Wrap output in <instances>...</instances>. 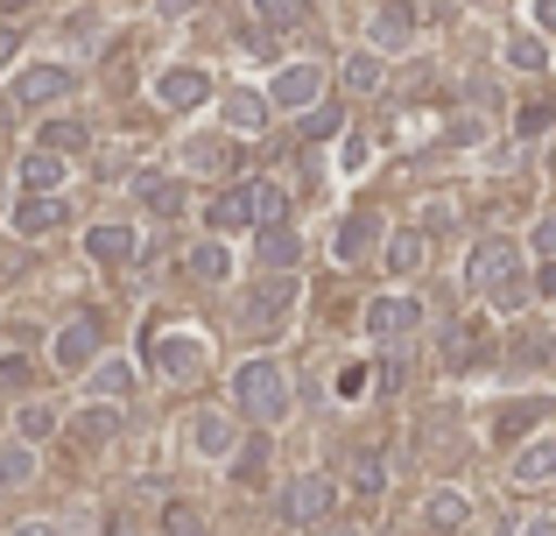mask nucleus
<instances>
[{
  "label": "nucleus",
  "mask_w": 556,
  "mask_h": 536,
  "mask_svg": "<svg viewBox=\"0 0 556 536\" xmlns=\"http://www.w3.org/2000/svg\"><path fill=\"white\" fill-rule=\"evenodd\" d=\"M64 424V416L50 410V402H22V416H14V431H22V445H36V438H50V431Z\"/></svg>",
  "instance_id": "obj_35"
},
{
  "label": "nucleus",
  "mask_w": 556,
  "mask_h": 536,
  "mask_svg": "<svg viewBox=\"0 0 556 536\" xmlns=\"http://www.w3.org/2000/svg\"><path fill=\"white\" fill-rule=\"evenodd\" d=\"M71 220V205H64V191H28L22 205H14V234H28V240H42V234H56V226Z\"/></svg>",
  "instance_id": "obj_12"
},
{
  "label": "nucleus",
  "mask_w": 556,
  "mask_h": 536,
  "mask_svg": "<svg viewBox=\"0 0 556 536\" xmlns=\"http://www.w3.org/2000/svg\"><path fill=\"white\" fill-rule=\"evenodd\" d=\"M204 226H212V234H240V226H254V184H226V191L204 205Z\"/></svg>",
  "instance_id": "obj_15"
},
{
  "label": "nucleus",
  "mask_w": 556,
  "mask_h": 536,
  "mask_svg": "<svg viewBox=\"0 0 556 536\" xmlns=\"http://www.w3.org/2000/svg\"><path fill=\"white\" fill-rule=\"evenodd\" d=\"M14 50H22V28L0 22V71H8V57H14Z\"/></svg>",
  "instance_id": "obj_45"
},
{
  "label": "nucleus",
  "mask_w": 556,
  "mask_h": 536,
  "mask_svg": "<svg viewBox=\"0 0 556 536\" xmlns=\"http://www.w3.org/2000/svg\"><path fill=\"white\" fill-rule=\"evenodd\" d=\"M535 297H556V262H543V269H535Z\"/></svg>",
  "instance_id": "obj_47"
},
{
  "label": "nucleus",
  "mask_w": 556,
  "mask_h": 536,
  "mask_svg": "<svg viewBox=\"0 0 556 536\" xmlns=\"http://www.w3.org/2000/svg\"><path fill=\"white\" fill-rule=\"evenodd\" d=\"M184 269L198 275V283H226V275H232V248H226V240H198Z\"/></svg>",
  "instance_id": "obj_29"
},
{
  "label": "nucleus",
  "mask_w": 556,
  "mask_h": 536,
  "mask_svg": "<svg viewBox=\"0 0 556 536\" xmlns=\"http://www.w3.org/2000/svg\"><path fill=\"white\" fill-rule=\"evenodd\" d=\"M135 226H121V220H106V226H92V234H85V254H92L99 269H127L135 262Z\"/></svg>",
  "instance_id": "obj_16"
},
{
  "label": "nucleus",
  "mask_w": 556,
  "mask_h": 536,
  "mask_svg": "<svg viewBox=\"0 0 556 536\" xmlns=\"http://www.w3.org/2000/svg\"><path fill=\"white\" fill-rule=\"evenodd\" d=\"M254 14H261L268 28H296L303 14H311V0H254Z\"/></svg>",
  "instance_id": "obj_36"
},
{
  "label": "nucleus",
  "mask_w": 556,
  "mask_h": 536,
  "mask_svg": "<svg viewBox=\"0 0 556 536\" xmlns=\"http://www.w3.org/2000/svg\"><path fill=\"white\" fill-rule=\"evenodd\" d=\"M472 529V495L465 487H430L422 495V536H465Z\"/></svg>",
  "instance_id": "obj_8"
},
{
  "label": "nucleus",
  "mask_w": 556,
  "mask_h": 536,
  "mask_svg": "<svg viewBox=\"0 0 556 536\" xmlns=\"http://www.w3.org/2000/svg\"><path fill=\"white\" fill-rule=\"evenodd\" d=\"M408 42H416V8H408V0H380L374 22H367V50L394 57V50H408Z\"/></svg>",
  "instance_id": "obj_9"
},
{
  "label": "nucleus",
  "mask_w": 556,
  "mask_h": 536,
  "mask_svg": "<svg viewBox=\"0 0 556 536\" xmlns=\"http://www.w3.org/2000/svg\"><path fill=\"white\" fill-rule=\"evenodd\" d=\"M331 127H339V113H331V107H311V141H325Z\"/></svg>",
  "instance_id": "obj_44"
},
{
  "label": "nucleus",
  "mask_w": 556,
  "mask_h": 536,
  "mask_svg": "<svg viewBox=\"0 0 556 536\" xmlns=\"http://www.w3.org/2000/svg\"><path fill=\"white\" fill-rule=\"evenodd\" d=\"M465 289H472V297H486L493 311H521V303L535 297L529 269H521V248H515V240H501V234L472 248V262H465Z\"/></svg>",
  "instance_id": "obj_1"
},
{
  "label": "nucleus",
  "mask_w": 556,
  "mask_h": 536,
  "mask_svg": "<svg viewBox=\"0 0 556 536\" xmlns=\"http://www.w3.org/2000/svg\"><path fill=\"white\" fill-rule=\"evenodd\" d=\"M135 198L155 212V220H177V212L190 205V198H184V184L169 177V170H141V177H135Z\"/></svg>",
  "instance_id": "obj_19"
},
{
  "label": "nucleus",
  "mask_w": 556,
  "mask_h": 536,
  "mask_svg": "<svg viewBox=\"0 0 556 536\" xmlns=\"http://www.w3.org/2000/svg\"><path fill=\"white\" fill-rule=\"evenodd\" d=\"M232 445H240V438H232L226 410H198V416H190V452H198V459H232Z\"/></svg>",
  "instance_id": "obj_18"
},
{
  "label": "nucleus",
  "mask_w": 556,
  "mask_h": 536,
  "mask_svg": "<svg viewBox=\"0 0 556 536\" xmlns=\"http://www.w3.org/2000/svg\"><path fill=\"white\" fill-rule=\"evenodd\" d=\"M529 22L535 36H556V0H529Z\"/></svg>",
  "instance_id": "obj_42"
},
{
  "label": "nucleus",
  "mask_w": 556,
  "mask_h": 536,
  "mask_svg": "<svg viewBox=\"0 0 556 536\" xmlns=\"http://www.w3.org/2000/svg\"><path fill=\"white\" fill-rule=\"evenodd\" d=\"M85 141H92V127H85V121H42V141H36V149H50V155H85Z\"/></svg>",
  "instance_id": "obj_30"
},
{
  "label": "nucleus",
  "mask_w": 556,
  "mask_h": 536,
  "mask_svg": "<svg viewBox=\"0 0 556 536\" xmlns=\"http://www.w3.org/2000/svg\"><path fill=\"white\" fill-rule=\"evenodd\" d=\"M521 536H556V509H549V515H535V523L521 529Z\"/></svg>",
  "instance_id": "obj_49"
},
{
  "label": "nucleus",
  "mask_w": 556,
  "mask_h": 536,
  "mask_svg": "<svg viewBox=\"0 0 556 536\" xmlns=\"http://www.w3.org/2000/svg\"><path fill=\"white\" fill-rule=\"evenodd\" d=\"M268 92H226V135H261V127H268Z\"/></svg>",
  "instance_id": "obj_23"
},
{
  "label": "nucleus",
  "mask_w": 556,
  "mask_h": 536,
  "mask_svg": "<svg viewBox=\"0 0 556 536\" xmlns=\"http://www.w3.org/2000/svg\"><path fill=\"white\" fill-rule=\"evenodd\" d=\"M380 487H388V459L374 445H359L353 452V501H380Z\"/></svg>",
  "instance_id": "obj_26"
},
{
  "label": "nucleus",
  "mask_w": 556,
  "mask_h": 536,
  "mask_svg": "<svg viewBox=\"0 0 556 536\" xmlns=\"http://www.w3.org/2000/svg\"><path fill=\"white\" fill-rule=\"evenodd\" d=\"M28 481H36V452H28L22 438L0 445V495H8V487H28Z\"/></svg>",
  "instance_id": "obj_32"
},
{
  "label": "nucleus",
  "mask_w": 556,
  "mask_h": 536,
  "mask_svg": "<svg viewBox=\"0 0 556 536\" xmlns=\"http://www.w3.org/2000/svg\"><path fill=\"white\" fill-rule=\"evenodd\" d=\"M507 481H515V487H549L556 481V431H543V438L521 445L515 466H507Z\"/></svg>",
  "instance_id": "obj_14"
},
{
  "label": "nucleus",
  "mask_w": 556,
  "mask_h": 536,
  "mask_svg": "<svg viewBox=\"0 0 556 536\" xmlns=\"http://www.w3.org/2000/svg\"><path fill=\"white\" fill-rule=\"evenodd\" d=\"M163 529H169V536H212V529H204V515L190 509V501H169V509H163Z\"/></svg>",
  "instance_id": "obj_37"
},
{
  "label": "nucleus",
  "mask_w": 556,
  "mask_h": 536,
  "mask_svg": "<svg viewBox=\"0 0 556 536\" xmlns=\"http://www.w3.org/2000/svg\"><path fill=\"white\" fill-rule=\"evenodd\" d=\"M422 262H430V234H422V226H402V234H388V275H394V283H408Z\"/></svg>",
  "instance_id": "obj_22"
},
{
  "label": "nucleus",
  "mask_w": 556,
  "mask_h": 536,
  "mask_svg": "<svg viewBox=\"0 0 556 536\" xmlns=\"http://www.w3.org/2000/svg\"><path fill=\"white\" fill-rule=\"evenodd\" d=\"M232 410L254 416V424H282V416H289L282 360H240V367H232Z\"/></svg>",
  "instance_id": "obj_2"
},
{
  "label": "nucleus",
  "mask_w": 556,
  "mask_h": 536,
  "mask_svg": "<svg viewBox=\"0 0 556 536\" xmlns=\"http://www.w3.org/2000/svg\"><path fill=\"white\" fill-rule=\"evenodd\" d=\"M408 332H422V303L408 297V289H388V297H374V303H367V339L402 346Z\"/></svg>",
  "instance_id": "obj_4"
},
{
  "label": "nucleus",
  "mask_w": 556,
  "mask_h": 536,
  "mask_svg": "<svg viewBox=\"0 0 556 536\" xmlns=\"http://www.w3.org/2000/svg\"><path fill=\"white\" fill-rule=\"evenodd\" d=\"M261 466H268V445H261V438H254V445H240V481H247V487L261 481Z\"/></svg>",
  "instance_id": "obj_40"
},
{
  "label": "nucleus",
  "mask_w": 556,
  "mask_h": 536,
  "mask_svg": "<svg viewBox=\"0 0 556 536\" xmlns=\"http://www.w3.org/2000/svg\"><path fill=\"white\" fill-rule=\"evenodd\" d=\"M331 501H339V487H331V473H296V481L282 487V515H289L296 529L325 523V515H331Z\"/></svg>",
  "instance_id": "obj_7"
},
{
  "label": "nucleus",
  "mask_w": 556,
  "mask_h": 536,
  "mask_svg": "<svg viewBox=\"0 0 556 536\" xmlns=\"http://www.w3.org/2000/svg\"><path fill=\"white\" fill-rule=\"evenodd\" d=\"M92 360H99V317H92V311L64 317V325H56V339H50V367H64V374H85Z\"/></svg>",
  "instance_id": "obj_5"
},
{
  "label": "nucleus",
  "mask_w": 556,
  "mask_h": 536,
  "mask_svg": "<svg viewBox=\"0 0 556 536\" xmlns=\"http://www.w3.org/2000/svg\"><path fill=\"white\" fill-rule=\"evenodd\" d=\"M289 311H296V275H268V283L247 297V325L254 332H275Z\"/></svg>",
  "instance_id": "obj_11"
},
{
  "label": "nucleus",
  "mask_w": 556,
  "mask_h": 536,
  "mask_svg": "<svg viewBox=\"0 0 556 536\" xmlns=\"http://www.w3.org/2000/svg\"><path fill=\"white\" fill-rule=\"evenodd\" d=\"M155 99H163L169 113H190V107L212 99V78H204L198 64H169V71H155Z\"/></svg>",
  "instance_id": "obj_10"
},
{
  "label": "nucleus",
  "mask_w": 556,
  "mask_h": 536,
  "mask_svg": "<svg viewBox=\"0 0 556 536\" xmlns=\"http://www.w3.org/2000/svg\"><path fill=\"white\" fill-rule=\"evenodd\" d=\"M113 431H121V402H92V410L71 424V438H85V445H106Z\"/></svg>",
  "instance_id": "obj_31"
},
{
  "label": "nucleus",
  "mask_w": 556,
  "mask_h": 536,
  "mask_svg": "<svg viewBox=\"0 0 556 536\" xmlns=\"http://www.w3.org/2000/svg\"><path fill=\"white\" fill-rule=\"evenodd\" d=\"M22 382H28V360L8 353V360H0V388H22Z\"/></svg>",
  "instance_id": "obj_43"
},
{
  "label": "nucleus",
  "mask_w": 556,
  "mask_h": 536,
  "mask_svg": "<svg viewBox=\"0 0 556 536\" xmlns=\"http://www.w3.org/2000/svg\"><path fill=\"white\" fill-rule=\"evenodd\" d=\"M8 536H64V529H56V523H14Z\"/></svg>",
  "instance_id": "obj_48"
},
{
  "label": "nucleus",
  "mask_w": 556,
  "mask_h": 536,
  "mask_svg": "<svg viewBox=\"0 0 556 536\" xmlns=\"http://www.w3.org/2000/svg\"><path fill=\"white\" fill-rule=\"evenodd\" d=\"M325 536H367V529H359V523H339V529H325Z\"/></svg>",
  "instance_id": "obj_51"
},
{
  "label": "nucleus",
  "mask_w": 556,
  "mask_h": 536,
  "mask_svg": "<svg viewBox=\"0 0 556 536\" xmlns=\"http://www.w3.org/2000/svg\"><path fill=\"white\" fill-rule=\"evenodd\" d=\"M296 262H303V240H296V226H261V269L268 275H296Z\"/></svg>",
  "instance_id": "obj_21"
},
{
  "label": "nucleus",
  "mask_w": 556,
  "mask_h": 536,
  "mask_svg": "<svg viewBox=\"0 0 556 536\" xmlns=\"http://www.w3.org/2000/svg\"><path fill=\"white\" fill-rule=\"evenodd\" d=\"M339 170H367V135H345V149H339Z\"/></svg>",
  "instance_id": "obj_41"
},
{
  "label": "nucleus",
  "mask_w": 556,
  "mask_h": 536,
  "mask_svg": "<svg viewBox=\"0 0 556 536\" xmlns=\"http://www.w3.org/2000/svg\"><path fill=\"white\" fill-rule=\"evenodd\" d=\"M374 248H380V220L374 212H345L339 234H331V254H339V262H367Z\"/></svg>",
  "instance_id": "obj_17"
},
{
  "label": "nucleus",
  "mask_w": 556,
  "mask_h": 536,
  "mask_svg": "<svg viewBox=\"0 0 556 536\" xmlns=\"http://www.w3.org/2000/svg\"><path fill=\"white\" fill-rule=\"evenodd\" d=\"M64 177H71V155H50V149L22 155V184L28 191H64Z\"/></svg>",
  "instance_id": "obj_25"
},
{
  "label": "nucleus",
  "mask_w": 556,
  "mask_h": 536,
  "mask_svg": "<svg viewBox=\"0 0 556 536\" xmlns=\"http://www.w3.org/2000/svg\"><path fill=\"white\" fill-rule=\"evenodd\" d=\"M486 353H493V332L479 325V317H472V325H458V332L444 339V360H451V367H479Z\"/></svg>",
  "instance_id": "obj_24"
},
{
  "label": "nucleus",
  "mask_w": 556,
  "mask_h": 536,
  "mask_svg": "<svg viewBox=\"0 0 556 536\" xmlns=\"http://www.w3.org/2000/svg\"><path fill=\"white\" fill-rule=\"evenodd\" d=\"M149 360H155V374H169V382H198L212 353H204L198 332H155V339H149Z\"/></svg>",
  "instance_id": "obj_6"
},
{
  "label": "nucleus",
  "mask_w": 556,
  "mask_h": 536,
  "mask_svg": "<svg viewBox=\"0 0 556 536\" xmlns=\"http://www.w3.org/2000/svg\"><path fill=\"white\" fill-rule=\"evenodd\" d=\"M380 78H388V57H380V50H353V57H345V92L367 99V92H380Z\"/></svg>",
  "instance_id": "obj_27"
},
{
  "label": "nucleus",
  "mask_w": 556,
  "mask_h": 536,
  "mask_svg": "<svg viewBox=\"0 0 556 536\" xmlns=\"http://www.w3.org/2000/svg\"><path fill=\"white\" fill-rule=\"evenodd\" d=\"M190 8H198V0H163V14H190Z\"/></svg>",
  "instance_id": "obj_50"
},
{
  "label": "nucleus",
  "mask_w": 556,
  "mask_h": 536,
  "mask_svg": "<svg viewBox=\"0 0 556 536\" xmlns=\"http://www.w3.org/2000/svg\"><path fill=\"white\" fill-rule=\"evenodd\" d=\"M106 536H141V523H135L127 509H113V515H106Z\"/></svg>",
  "instance_id": "obj_46"
},
{
  "label": "nucleus",
  "mask_w": 556,
  "mask_h": 536,
  "mask_svg": "<svg viewBox=\"0 0 556 536\" xmlns=\"http://www.w3.org/2000/svg\"><path fill=\"white\" fill-rule=\"evenodd\" d=\"M64 92H71V71L64 64H28L22 78H14V107H56Z\"/></svg>",
  "instance_id": "obj_13"
},
{
  "label": "nucleus",
  "mask_w": 556,
  "mask_h": 536,
  "mask_svg": "<svg viewBox=\"0 0 556 536\" xmlns=\"http://www.w3.org/2000/svg\"><path fill=\"white\" fill-rule=\"evenodd\" d=\"M85 396L92 402H127L135 396V367H127V360H92V367H85Z\"/></svg>",
  "instance_id": "obj_20"
},
{
  "label": "nucleus",
  "mask_w": 556,
  "mask_h": 536,
  "mask_svg": "<svg viewBox=\"0 0 556 536\" xmlns=\"http://www.w3.org/2000/svg\"><path fill=\"white\" fill-rule=\"evenodd\" d=\"M507 71H549V36H535V28H521V36H507Z\"/></svg>",
  "instance_id": "obj_28"
},
{
  "label": "nucleus",
  "mask_w": 556,
  "mask_h": 536,
  "mask_svg": "<svg viewBox=\"0 0 556 536\" xmlns=\"http://www.w3.org/2000/svg\"><path fill=\"white\" fill-rule=\"evenodd\" d=\"M549 127H556V107H549V99H521V107H515V135L521 141L549 135Z\"/></svg>",
  "instance_id": "obj_34"
},
{
  "label": "nucleus",
  "mask_w": 556,
  "mask_h": 536,
  "mask_svg": "<svg viewBox=\"0 0 556 536\" xmlns=\"http://www.w3.org/2000/svg\"><path fill=\"white\" fill-rule=\"evenodd\" d=\"M289 220V191L275 177H254V226H282Z\"/></svg>",
  "instance_id": "obj_33"
},
{
  "label": "nucleus",
  "mask_w": 556,
  "mask_h": 536,
  "mask_svg": "<svg viewBox=\"0 0 556 536\" xmlns=\"http://www.w3.org/2000/svg\"><path fill=\"white\" fill-rule=\"evenodd\" d=\"M367 382H374V374L353 360V367H339V382H331V388H339V402H359V396H367Z\"/></svg>",
  "instance_id": "obj_38"
},
{
  "label": "nucleus",
  "mask_w": 556,
  "mask_h": 536,
  "mask_svg": "<svg viewBox=\"0 0 556 536\" xmlns=\"http://www.w3.org/2000/svg\"><path fill=\"white\" fill-rule=\"evenodd\" d=\"M529 248L543 254V262H556V212H543V220H535V234H529Z\"/></svg>",
  "instance_id": "obj_39"
},
{
  "label": "nucleus",
  "mask_w": 556,
  "mask_h": 536,
  "mask_svg": "<svg viewBox=\"0 0 556 536\" xmlns=\"http://www.w3.org/2000/svg\"><path fill=\"white\" fill-rule=\"evenodd\" d=\"M325 92H331V71L303 57V64H282V71H275L268 107L275 113H311V107H325Z\"/></svg>",
  "instance_id": "obj_3"
}]
</instances>
